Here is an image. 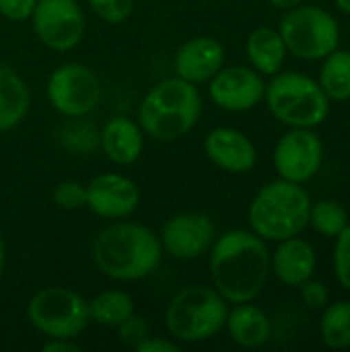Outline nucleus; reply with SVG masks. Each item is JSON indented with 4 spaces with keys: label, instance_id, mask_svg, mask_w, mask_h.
Listing matches in <instances>:
<instances>
[{
    "label": "nucleus",
    "instance_id": "obj_1",
    "mask_svg": "<svg viewBox=\"0 0 350 352\" xmlns=\"http://www.w3.org/2000/svg\"><path fill=\"white\" fill-rule=\"evenodd\" d=\"M212 287L227 303L254 301L270 278V252L254 231L231 229L208 250Z\"/></svg>",
    "mask_w": 350,
    "mask_h": 352
},
{
    "label": "nucleus",
    "instance_id": "obj_2",
    "mask_svg": "<svg viewBox=\"0 0 350 352\" xmlns=\"http://www.w3.org/2000/svg\"><path fill=\"white\" fill-rule=\"evenodd\" d=\"M91 256L97 270L107 278L134 283L151 276L159 268L163 248L159 235L146 225L118 221L97 233Z\"/></svg>",
    "mask_w": 350,
    "mask_h": 352
},
{
    "label": "nucleus",
    "instance_id": "obj_3",
    "mask_svg": "<svg viewBox=\"0 0 350 352\" xmlns=\"http://www.w3.org/2000/svg\"><path fill=\"white\" fill-rule=\"evenodd\" d=\"M202 116V97L196 85L171 76L157 82L140 101L136 122L146 136L173 142L186 136Z\"/></svg>",
    "mask_w": 350,
    "mask_h": 352
},
{
    "label": "nucleus",
    "instance_id": "obj_4",
    "mask_svg": "<svg viewBox=\"0 0 350 352\" xmlns=\"http://www.w3.org/2000/svg\"><path fill=\"white\" fill-rule=\"evenodd\" d=\"M309 210L311 198L301 184L276 179L254 196L248 219L252 231L264 241H283L305 231Z\"/></svg>",
    "mask_w": 350,
    "mask_h": 352
},
{
    "label": "nucleus",
    "instance_id": "obj_5",
    "mask_svg": "<svg viewBox=\"0 0 350 352\" xmlns=\"http://www.w3.org/2000/svg\"><path fill=\"white\" fill-rule=\"evenodd\" d=\"M227 301L215 287L188 285L179 289L165 309V328L179 344L210 340L225 328Z\"/></svg>",
    "mask_w": 350,
    "mask_h": 352
},
{
    "label": "nucleus",
    "instance_id": "obj_6",
    "mask_svg": "<svg viewBox=\"0 0 350 352\" xmlns=\"http://www.w3.org/2000/svg\"><path fill=\"white\" fill-rule=\"evenodd\" d=\"M264 99L270 113L291 128H316L330 113V99L320 82L299 72H276Z\"/></svg>",
    "mask_w": 350,
    "mask_h": 352
},
{
    "label": "nucleus",
    "instance_id": "obj_7",
    "mask_svg": "<svg viewBox=\"0 0 350 352\" xmlns=\"http://www.w3.org/2000/svg\"><path fill=\"white\" fill-rule=\"evenodd\" d=\"M29 324L45 338H78L87 326L89 301L68 287H43L27 303Z\"/></svg>",
    "mask_w": 350,
    "mask_h": 352
},
{
    "label": "nucleus",
    "instance_id": "obj_8",
    "mask_svg": "<svg viewBox=\"0 0 350 352\" xmlns=\"http://www.w3.org/2000/svg\"><path fill=\"white\" fill-rule=\"evenodd\" d=\"M278 33L291 52L303 60H324L338 50L340 27L332 12L320 6H293L281 19Z\"/></svg>",
    "mask_w": 350,
    "mask_h": 352
},
{
    "label": "nucleus",
    "instance_id": "obj_9",
    "mask_svg": "<svg viewBox=\"0 0 350 352\" xmlns=\"http://www.w3.org/2000/svg\"><path fill=\"white\" fill-rule=\"evenodd\" d=\"M101 80L95 70L80 62H66L58 66L47 78V101L50 105L74 120L91 113L101 101Z\"/></svg>",
    "mask_w": 350,
    "mask_h": 352
},
{
    "label": "nucleus",
    "instance_id": "obj_10",
    "mask_svg": "<svg viewBox=\"0 0 350 352\" xmlns=\"http://www.w3.org/2000/svg\"><path fill=\"white\" fill-rule=\"evenodd\" d=\"M29 21L37 39L54 52L74 50L87 31L85 12L76 0H37Z\"/></svg>",
    "mask_w": 350,
    "mask_h": 352
},
{
    "label": "nucleus",
    "instance_id": "obj_11",
    "mask_svg": "<svg viewBox=\"0 0 350 352\" xmlns=\"http://www.w3.org/2000/svg\"><path fill=\"white\" fill-rule=\"evenodd\" d=\"M274 169L281 179L305 184L324 163V144L311 128H291L274 146Z\"/></svg>",
    "mask_w": 350,
    "mask_h": 352
},
{
    "label": "nucleus",
    "instance_id": "obj_12",
    "mask_svg": "<svg viewBox=\"0 0 350 352\" xmlns=\"http://www.w3.org/2000/svg\"><path fill=\"white\" fill-rule=\"evenodd\" d=\"M159 239L163 254L190 262L208 254L217 239V227L204 212H179L163 223Z\"/></svg>",
    "mask_w": 350,
    "mask_h": 352
},
{
    "label": "nucleus",
    "instance_id": "obj_13",
    "mask_svg": "<svg viewBox=\"0 0 350 352\" xmlns=\"http://www.w3.org/2000/svg\"><path fill=\"white\" fill-rule=\"evenodd\" d=\"M266 82L262 74L250 66H229L221 68L208 80V95L217 107L241 113L254 109L264 99Z\"/></svg>",
    "mask_w": 350,
    "mask_h": 352
},
{
    "label": "nucleus",
    "instance_id": "obj_14",
    "mask_svg": "<svg viewBox=\"0 0 350 352\" xmlns=\"http://www.w3.org/2000/svg\"><path fill=\"white\" fill-rule=\"evenodd\" d=\"M140 204L134 179L122 173H99L87 184V208L103 219H126Z\"/></svg>",
    "mask_w": 350,
    "mask_h": 352
},
{
    "label": "nucleus",
    "instance_id": "obj_15",
    "mask_svg": "<svg viewBox=\"0 0 350 352\" xmlns=\"http://www.w3.org/2000/svg\"><path fill=\"white\" fill-rule=\"evenodd\" d=\"M204 153L212 165L233 175L250 173L258 161L254 142L243 132L227 126L212 128L204 136Z\"/></svg>",
    "mask_w": 350,
    "mask_h": 352
},
{
    "label": "nucleus",
    "instance_id": "obj_16",
    "mask_svg": "<svg viewBox=\"0 0 350 352\" xmlns=\"http://www.w3.org/2000/svg\"><path fill=\"white\" fill-rule=\"evenodd\" d=\"M225 64V47L219 39L208 35H198L184 41L173 58L175 76L200 85L208 82Z\"/></svg>",
    "mask_w": 350,
    "mask_h": 352
},
{
    "label": "nucleus",
    "instance_id": "obj_17",
    "mask_svg": "<svg viewBox=\"0 0 350 352\" xmlns=\"http://www.w3.org/2000/svg\"><path fill=\"white\" fill-rule=\"evenodd\" d=\"M99 146L103 155L122 167H128L136 163L144 148V132L138 126V122L116 116L105 122V126L99 132Z\"/></svg>",
    "mask_w": 350,
    "mask_h": 352
},
{
    "label": "nucleus",
    "instance_id": "obj_18",
    "mask_svg": "<svg viewBox=\"0 0 350 352\" xmlns=\"http://www.w3.org/2000/svg\"><path fill=\"white\" fill-rule=\"evenodd\" d=\"M316 250L305 239L289 237L278 241L274 256H270V268L274 276L287 287H301L316 272Z\"/></svg>",
    "mask_w": 350,
    "mask_h": 352
},
{
    "label": "nucleus",
    "instance_id": "obj_19",
    "mask_svg": "<svg viewBox=\"0 0 350 352\" xmlns=\"http://www.w3.org/2000/svg\"><path fill=\"white\" fill-rule=\"evenodd\" d=\"M225 326L231 340L241 349H260L272 334L270 318L260 307L252 305V301L235 303V307L227 314Z\"/></svg>",
    "mask_w": 350,
    "mask_h": 352
},
{
    "label": "nucleus",
    "instance_id": "obj_20",
    "mask_svg": "<svg viewBox=\"0 0 350 352\" xmlns=\"http://www.w3.org/2000/svg\"><path fill=\"white\" fill-rule=\"evenodd\" d=\"M31 95L23 76L0 62V132L17 128L29 111Z\"/></svg>",
    "mask_w": 350,
    "mask_h": 352
},
{
    "label": "nucleus",
    "instance_id": "obj_21",
    "mask_svg": "<svg viewBox=\"0 0 350 352\" xmlns=\"http://www.w3.org/2000/svg\"><path fill=\"white\" fill-rule=\"evenodd\" d=\"M245 54L254 70H258L262 76H274L281 72L285 58H287V45L278 33V29L272 27H258L248 35L245 41Z\"/></svg>",
    "mask_w": 350,
    "mask_h": 352
},
{
    "label": "nucleus",
    "instance_id": "obj_22",
    "mask_svg": "<svg viewBox=\"0 0 350 352\" xmlns=\"http://www.w3.org/2000/svg\"><path fill=\"white\" fill-rule=\"evenodd\" d=\"M134 314V299L118 289H107L89 301V318L103 328H118Z\"/></svg>",
    "mask_w": 350,
    "mask_h": 352
},
{
    "label": "nucleus",
    "instance_id": "obj_23",
    "mask_svg": "<svg viewBox=\"0 0 350 352\" xmlns=\"http://www.w3.org/2000/svg\"><path fill=\"white\" fill-rule=\"evenodd\" d=\"M320 87L332 101L350 99V52L334 50L324 58L320 70Z\"/></svg>",
    "mask_w": 350,
    "mask_h": 352
},
{
    "label": "nucleus",
    "instance_id": "obj_24",
    "mask_svg": "<svg viewBox=\"0 0 350 352\" xmlns=\"http://www.w3.org/2000/svg\"><path fill=\"white\" fill-rule=\"evenodd\" d=\"M322 342L330 349H350V301H336L326 305L320 320Z\"/></svg>",
    "mask_w": 350,
    "mask_h": 352
},
{
    "label": "nucleus",
    "instance_id": "obj_25",
    "mask_svg": "<svg viewBox=\"0 0 350 352\" xmlns=\"http://www.w3.org/2000/svg\"><path fill=\"white\" fill-rule=\"evenodd\" d=\"M309 225L326 237H336L349 225V214L336 200H320L311 204Z\"/></svg>",
    "mask_w": 350,
    "mask_h": 352
},
{
    "label": "nucleus",
    "instance_id": "obj_26",
    "mask_svg": "<svg viewBox=\"0 0 350 352\" xmlns=\"http://www.w3.org/2000/svg\"><path fill=\"white\" fill-rule=\"evenodd\" d=\"M52 200L62 210H80L87 206V186L76 179H64L56 184Z\"/></svg>",
    "mask_w": 350,
    "mask_h": 352
},
{
    "label": "nucleus",
    "instance_id": "obj_27",
    "mask_svg": "<svg viewBox=\"0 0 350 352\" xmlns=\"http://www.w3.org/2000/svg\"><path fill=\"white\" fill-rule=\"evenodd\" d=\"M91 134H97L95 128L91 124H85L80 122V118H74L72 124H66L60 132V142L68 148V151H74V153H91L95 151L99 144L97 142H91V140H83V136H91Z\"/></svg>",
    "mask_w": 350,
    "mask_h": 352
},
{
    "label": "nucleus",
    "instance_id": "obj_28",
    "mask_svg": "<svg viewBox=\"0 0 350 352\" xmlns=\"http://www.w3.org/2000/svg\"><path fill=\"white\" fill-rule=\"evenodd\" d=\"M91 10L109 25L124 23L134 12V0H87Z\"/></svg>",
    "mask_w": 350,
    "mask_h": 352
},
{
    "label": "nucleus",
    "instance_id": "obj_29",
    "mask_svg": "<svg viewBox=\"0 0 350 352\" xmlns=\"http://www.w3.org/2000/svg\"><path fill=\"white\" fill-rule=\"evenodd\" d=\"M334 272L338 283L350 291V225L344 227L340 235H336L334 248Z\"/></svg>",
    "mask_w": 350,
    "mask_h": 352
},
{
    "label": "nucleus",
    "instance_id": "obj_30",
    "mask_svg": "<svg viewBox=\"0 0 350 352\" xmlns=\"http://www.w3.org/2000/svg\"><path fill=\"white\" fill-rule=\"evenodd\" d=\"M116 330H118V338H120L126 346H130V349H136L140 342H144V340L151 336V330H149L146 320L140 318V316H136V314H132V316H130L126 322H122Z\"/></svg>",
    "mask_w": 350,
    "mask_h": 352
},
{
    "label": "nucleus",
    "instance_id": "obj_31",
    "mask_svg": "<svg viewBox=\"0 0 350 352\" xmlns=\"http://www.w3.org/2000/svg\"><path fill=\"white\" fill-rule=\"evenodd\" d=\"M299 289H301V299H303V303L307 307H311V309H324L328 305L330 293H328V289H326L324 283L309 278Z\"/></svg>",
    "mask_w": 350,
    "mask_h": 352
},
{
    "label": "nucleus",
    "instance_id": "obj_32",
    "mask_svg": "<svg viewBox=\"0 0 350 352\" xmlns=\"http://www.w3.org/2000/svg\"><path fill=\"white\" fill-rule=\"evenodd\" d=\"M37 0H0V14L8 21H27L35 8Z\"/></svg>",
    "mask_w": 350,
    "mask_h": 352
},
{
    "label": "nucleus",
    "instance_id": "obj_33",
    "mask_svg": "<svg viewBox=\"0 0 350 352\" xmlns=\"http://www.w3.org/2000/svg\"><path fill=\"white\" fill-rule=\"evenodd\" d=\"M134 351L138 352H179V342L173 338H159V336H149L144 342H140Z\"/></svg>",
    "mask_w": 350,
    "mask_h": 352
},
{
    "label": "nucleus",
    "instance_id": "obj_34",
    "mask_svg": "<svg viewBox=\"0 0 350 352\" xmlns=\"http://www.w3.org/2000/svg\"><path fill=\"white\" fill-rule=\"evenodd\" d=\"M43 352H78L80 346L72 338H47L43 344Z\"/></svg>",
    "mask_w": 350,
    "mask_h": 352
},
{
    "label": "nucleus",
    "instance_id": "obj_35",
    "mask_svg": "<svg viewBox=\"0 0 350 352\" xmlns=\"http://www.w3.org/2000/svg\"><path fill=\"white\" fill-rule=\"evenodd\" d=\"M272 6H276V8H283V10H287V8H293V6H297V4H301L303 0H268Z\"/></svg>",
    "mask_w": 350,
    "mask_h": 352
},
{
    "label": "nucleus",
    "instance_id": "obj_36",
    "mask_svg": "<svg viewBox=\"0 0 350 352\" xmlns=\"http://www.w3.org/2000/svg\"><path fill=\"white\" fill-rule=\"evenodd\" d=\"M4 262H6V248H4V239L0 235V283H2V276H4Z\"/></svg>",
    "mask_w": 350,
    "mask_h": 352
},
{
    "label": "nucleus",
    "instance_id": "obj_37",
    "mask_svg": "<svg viewBox=\"0 0 350 352\" xmlns=\"http://www.w3.org/2000/svg\"><path fill=\"white\" fill-rule=\"evenodd\" d=\"M334 2H336V6H338L342 12L350 14V0H334Z\"/></svg>",
    "mask_w": 350,
    "mask_h": 352
}]
</instances>
